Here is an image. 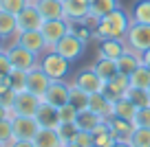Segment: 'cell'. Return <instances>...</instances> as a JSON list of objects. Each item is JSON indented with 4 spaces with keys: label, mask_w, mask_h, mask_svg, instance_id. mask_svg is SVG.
I'll return each mask as SVG.
<instances>
[{
    "label": "cell",
    "mask_w": 150,
    "mask_h": 147,
    "mask_svg": "<svg viewBox=\"0 0 150 147\" xmlns=\"http://www.w3.org/2000/svg\"><path fill=\"white\" fill-rule=\"evenodd\" d=\"M126 53V42L124 40H102L97 48L99 57H110V60H117Z\"/></svg>",
    "instance_id": "obj_22"
},
{
    "label": "cell",
    "mask_w": 150,
    "mask_h": 147,
    "mask_svg": "<svg viewBox=\"0 0 150 147\" xmlns=\"http://www.w3.org/2000/svg\"><path fill=\"white\" fill-rule=\"evenodd\" d=\"M128 79H130L132 88H144V90H148L150 88V68L146 64H141L137 70H132V73L128 75Z\"/></svg>",
    "instance_id": "obj_29"
},
{
    "label": "cell",
    "mask_w": 150,
    "mask_h": 147,
    "mask_svg": "<svg viewBox=\"0 0 150 147\" xmlns=\"http://www.w3.org/2000/svg\"><path fill=\"white\" fill-rule=\"evenodd\" d=\"M148 92H150V88H148Z\"/></svg>",
    "instance_id": "obj_47"
},
{
    "label": "cell",
    "mask_w": 150,
    "mask_h": 147,
    "mask_svg": "<svg viewBox=\"0 0 150 147\" xmlns=\"http://www.w3.org/2000/svg\"><path fill=\"white\" fill-rule=\"evenodd\" d=\"M77 132H80V127L75 123H60L57 125V134H60V138H62V143H64V147L69 145L71 141H73L75 136H77Z\"/></svg>",
    "instance_id": "obj_35"
},
{
    "label": "cell",
    "mask_w": 150,
    "mask_h": 147,
    "mask_svg": "<svg viewBox=\"0 0 150 147\" xmlns=\"http://www.w3.org/2000/svg\"><path fill=\"white\" fill-rule=\"evenodd\" d=\"M135 112H137V106L128 99V97H122V99H117V101L112 103V116L132 121L135 119Z\"/></svg>",
    "instance_id": "obj_26"
},
{
    "label": "cell",
    "mask_w": 150,
    "mask_h": 147,
    "mask_svg": "<svg viewBox=\"0 0 150 147\" xmlns=\"http://www.w3.org/2000/svg\"><path fill=\"white\" fill-rule=\"evenodd\" d=\"M53 51H57L62 57H66L69 62H75V60H80V57L84 55V51H86V42L80 40L75 33L69 31L55 46H53Z\"/></svg>",
    "instance_id": "obj_4"
},
{
    "label": "cell",
    "mask_w": 150,
    "mask_h": 147,
    "mask_svg": "<svg viewBox=\"0 0 150 147\" xmlns=\"http://www.w3.org/2000/svg\"><path fill=\"white\" fill-rule=\"evenodd\" d=\"M126 48L135 53H144L150 48V24H139V22H132L130 29H128L126 37Z\"/></svg>",
    "instance_id": "obj_3"
},
{
    "label": "cell",
    "mask_w": 150,
    "mask_h": 147,
    "mask_svg": "<svg viewBox=\"0 0 150 147\" xmlns=\"http://www.w3.org/2000/svg\"><path fill=\"white\" fill-rule=\"evenodd\" d=\"M35 121L40 123V127H55L57 130V125H60L57 108H53V106L42 101V106L38 108V112H35Z\"/></svg>",
    "instance_id": "obj_19"
},
{
    "label": "cell",
    "mask_w": 150,
    "mask_h": 147,
    "mask_svg": "<svg viewBox=\"0 0 150 147\" xmlns=\"http://www.w3.org/2000/svg\"><path fill=\"white\" fill-rule=\"evenodd\" d=\"M130 20L139 24H150V0H137L130 9Z\"/></svg>",
    "instance_id": "obj_28"
},
{
    "label": "cell",
    "mask_w": 150,
    "mask_h": 147,
    "mask_svg": "<svg viewBox=\"0 0 150 147\" xmlns=\"http://www.w3.org/2000/svg\"><path fill=\"white\" fill-rule=\"evenodd\" d=\"M69 92H71V83H66L64 79H53L49 83L47 92H44L42 101L53 106V108H62L69 103Z\"/></svg>",
    "instance_id": "obj_8"
},
{
    "label": "cell",
    "mask_w": 150,
    "mask_h": 147,
    "mask_svg": "<svg viewBox=\"0 0 150 147\" xmlns=\"http://www.w3.org/2000/svg\"><path fill=\"white\" fill-rule=\"evenodd\" d=\"M11 147H35V145H33V141H18V138H16Z\"/></svg>",
    "instance_id": "obj_40"
},
{
    "label": "cell",
    "mask_w": 150,
    "mask_h": 147,
    "mask_svg": "<svg viewBox=\"0 0 150 147\" xmlns=\"http://www.w3.org/2000/svg\"><path fill=\"white\" fill-rule=\"evenodd\" d=\"M9 86L13 88L16 92L27 90V70H18V68L11 70L9 73Z\"/></svg>",
    "instance_id": "obj_33"
},
{
    "label": "cell",
    "mask_w": 150,
    "mask_h": 147,
    "mask_svg": "<svg viewBox=\"0 0 150 147\" xmlns=\"http://www.w3.org/2000/svg\"><path fill=\"white\" fill-rule=\"evenodd\" d=\"M29 5H31L29 0H0V9L9 11V13H13V15H18L20 11H22L24 7H29Z\"/></svg>",
    "instance_id": "obj_36"
},
{
    "label": "cell",
    "mask_w": 150,
    "mask_h": 147,
    "mask_svg": "<svg viewBox=\"0 0 150 147\" xmlns=\"http://www.w3.org/2000/svg\"><path fill=\"white\" fill-rule=\"evenodd\" d=\"M88 99H91V94L88 92H84L82 88H77L73 81H71V92H69V103L73 108H77V110H86L88 108Z\"/></svg>",
    "instance_id": "obj_30"
},
{
    "label": "cell",
    "mask_w": 150,
    "mask_h": 147,
    "mask_svg": "<svg viewBox=\"0 0 150 147\" xmlns=\"http://www.w3.org/2000/svg\"><path fill=\"white\" fill-rule=\"evenodd\" d=\"M0 147H5V145H2V143H0Z\"/></svg>",
    "instance_id": "obj_46"
},
{
    "label": "cell",
    "mask_w": 150,
    "mask_h": 147,
    "mask_svg": "<svg viewBox=\"0 0 150 147\" xmlns=\"http://www.w3.org/2000/svg\"><path fill=\"white\" fill-rule=\"evenodd\" d=\"M29 2H31V5H33V2H35V0H29Z\"/></svg>",
    "instance_id": "obj_45"
},
{
    "label": "cell",
    "mask_w": 150,
    "mask_h": 147,
    "mask_svg": "<svg viewBox=\"0 0 150 147\" xmlns=\"http://www.w3.org/2000/svg\"><path fill=\"white\" fill-rule=\"evenodd\" d=\"M62 2H64V0H62Z\"/></svg>",
    "instance_id": "obj_48"
},
{
    "label": "cell",
    "mask_w": 150,
    "mask_h": 147,
    "mask_svg": "<svg viewBox=\"0 0 150 147\" xmlns=\"http://www.w3.org/2000/svg\"><path fill=\"white\" fill-rule=\"evenodd\" d=\"M132 20H130V13L124 11L122 7L115 9L112 13L104 15L99 22H95V29H93V37L95 40H124L130 29Z\"/></svg>",
    "instance_id": "obj_1"
},
{
    "label": "cell",
    "mask_w": 150,
    "mask_h": 147,
    "mask_svg": "<svg viewBox=\"0 0 150 147\" xmlns=\"http://www.w3.org/2000/svg\"><path fill=\"white\" fill-rule=\"evenodd\" d=\"M126 97L130 99L132 103H135L137 108H146V106H150V92H148V90H144V88H132V86H130V90L126 92Z\"/></svg>",
    "instance_id": "obj_32"
},
{
    "label": "cell",
    "mask_w": 150,
    "mask_h": 147,
    "mask_svg": "<svg viewBox=\"0 0 150 147\" xmlns=\"http://www.w3.org/2000/svg\"><path fill=\"white\" fill-rule=\"evenodd\" d=\"M130 90V79H128V75H115V77L110 79V81H106V86H104V94L110 99L112 103L117 101V99H122V97H126V92Z\"/></svg>",
    "instance_id": "obj_14"
},
{
    "label": "cell",
    "mask_w": 150,
    "mask_h": 147,
    "mask_svg": "<svg viewBox=\"0 0 150 147\" xmlns=\"http://www.w3.org/2000/svg\"><path fill=\"white\" fill-rule=\"evenodd\" d=\"M33 145L35 147H64V143H62L55 127H40V132L33 138Z\"/></svg>",
    "instance_id": "obj_21"
},
{
    "label": "cell",
    "mask_w": 150,
    "mask_h": 147,
    "mask_svg": "<svg viewBox=\"0 0 150 147\" xmlns=\"http://www.w3.org/2000/svg\"><path fill=\"white\" fill-rule=\"evenodd\" d=\"M16 33H18V15L0 9V37H2V40L16 37Z\"/></svg>",
    "instance_id": "obj_24"
},
{
    "label": "cell",
    "mask_w": 150,
    "mask_h": 147,
    "mask_svg": "<svg viewBox=\"0 0 150 147\" xmlns=\"http://www.w3.org/2000/svg\"><path fill=\"white\" fill-rule=\"evenodd\" d=\"M73 83H75L77 88H82L84 92H88V94L104 92V86H106V81H104V79L93 70V66H91V68H82L80 73L75 75Z\"/></svg>",
    "instance_id": "obj_10"
},
{
    "label": "cell",
    "mask_w": 150,
    "mask_h": 147,
    "mask_svg": "<svg viewBox=\"0 0 150 147\" xmlns=\"http://www.w3.org/2000/svg\"><path fill=\"white\" fill-rule=\"evenodd\" d=\"M108 123H110V130H112V134L117 136V141H128V136H130L132 130H135L132 121L119 119V116H110V119H108Z\"/></svg>",
    "instance_id": "obj_27"
},
{
    "label": "cell",
    "mask_w": 150,
    "mask_h": 147,
    "mask_svg": "<svg viewBox=\"0 0 150 147\" xmlns=\"http://www.w3.org/2000/svg\"><path fill=\"white\" fill-rule=\"evenodd\" d=\"M93 70L104 79V81H110L115 75H119V66H117V60H110V57H99L93 62Z\"/></svg>",
    "instance_id": "obj_20"
},
{
    "label": "cell",
    "mask_w": 150,
    "mask_h": 147,
    "mask_svg": "<svg viewBox=\"0 0 150 147\" xmlns=\"http://www.w3.org/2000/svg\"><path fill=\"white\" fill-rule=\"evenodd\" d=\"M91 13L88 0H64V18L66 20H86Z\"/></svg>",
    "instance_id": "obj_15"
},
{
    "label": "cell",
    "mask_w": 150,
    "mask_h": 147,
    "mask_svg": "<svg viewBox=\"0 0 150 147\" xmlns=\"http://www.w3.org/2000/svg\"><path fill=\"white\" fill-rule=\"evenodd\" d=\"M128 143L132 147H150V127H135L128 136Z\"/></svg>",
    "instance_id": "obj_31"
},
{
    "label": "cell",
    "mask_w": 150,
    "mask_h": 147,
    "mask_svg": "<svg viewBox=\"0 0 150 147\" xmlns=\"http://www.w3.org/2000/svg\"><path fill=\"white\" fill-rule=\"evenodd\" d=\"M40 68H42L51 79H64L66 75H69L71 62L66 60V57H62L57 51L49 48V51L40 57Z\"/></svg>",
    "instance_id": "obj_2"
},
{
    "label": "cell",
    "mask_w": 150,
    "mask_h": 147,
    "mask_svg": "<svg viewBox=\"0 0 150 147\" xmlns=\"http://www.w3.org/2000/svg\"><path fill=\"white\" fill-rule=\"evenodd\" d=\"M115 9H119V0H91V13L88 20L91 22H99L104 15L112 13Z\"/></svg>",
    "instance_id": "obj_17"
},
{
    "label": "cell",
    "mask_w": 150,
    "mask_h": 147,
    "mask_svg": "<svg viewBox=\"0 0 150 147\" xmlns=\"http://www.w3.org/2000/svg\"><path fill=\"white\" fill-rule=\"evenodd\" d=\"M42 106V97L33 94V92L24 90L16 94L13 108H11V114H20V116H35L38 108Z\"/></svg>",
    "instance_id": "obj_7"
},
{
    "label": "cell",
    "mask_w": 150,
    "mask_h": 147,
    "mask_svg": "<svg viewBox=\"0 0 150 147\" xmlns=\"http://www.w3.org/2000/svg\"><path fill=\"white\" fill-rule=\"evenodd\" d=\"M112 147H132V145H130L128 141H117V143H115Z\"/></svg>",
    "instance_id": "obj_43"
},
{
    "label": "cell",
    "mask_w": 150,
    "mask_h": 147,
    "mask_svg": "<svg viewBox=\"0 0 150 147\" xmlns=\"http://www.w3.org/2000/svg\"><path fill=\"white\" fill-rule=\"evenodd\" d=\"M11 70H13V66H11V62H9V55H7V51H0V79L9 77Z\"/></svg>",
    "instance_id": "obj_39"
},
{
    "label": "cell",
    "mask_w": 150,
    "mask_h": 147,
    "mask_svg": "<svg viewBox=\"0 0 150 147\" xmlns=\"http://www.w3.org/2000/svg\"><path fill=\"white\" fill-rule=\"evenodd\" d=\"M51 81L53 79L40 68V64L27 73V90L33 92V94H38V97H44V92H47V88H49Z\"/></svg>",
    "instance_id": "obj_12"
},
{
    "label": "cell",
    "mask_w": 150,
    "mask_h": 147,
    "mask_svg": "<svg viewBox=\"0 0 150 147\" xmlns=\"http://www.w3.org/2000/svg\"><path fill=\"white\" fill-rule=\"evenodd\" d=\"M42 35H44V40H47V44H49V48H53V46L57 44V42L62 40V37L69 33V20L66 18H57V20H44V24H42Z\"/></svg>",
    "instance_id": "obj_11"
},
{
    "label": "cell",
    "mask_w": 150,
    "mask_h": 147,
    "mask_svg": "<svg viewBox=\"0 0 150 147\" xmlns=\"http://www.w3.org/2000/svg\"><path fill=\"white\" fill-rule=\"evenodd\" d=\"M102 121H108V119H102L99 114H95L93 110H88V108H86V110H82L80 114H77L75 125H77L80 130H84V132H93V130L97 127Z\"/></svg>",
    "instance_id": "obj_25"
},
{
    "label": "cell",
    "mask_w": 150,
    "mask_h": 147,
    "mask_svg": "<svg viewBox=\"0 0 150 147\" xmlns=\"http://www.w3.org/2000/svg\"><path fill=\"white\" fill-rule=\"evenodd\" d=\"M16 42L20 46H24L27 51L35 53V55H44L49 51V44H47V40H44L40 29L38 31H18L16 33Z\"/></svg>",
    "instance_id": "obj_9"
},
{
    "label": "cell",
    "mask_w": 150,
    "mask_h": 147,
    "mask_svg": "<svg viewBox=\"0 0 150 147\" xmlns=\"http://www.w3.org/2000/svg\"><path fill=\"white\" fill-rule=\"evenodd\" d=\"M88 2H91V0H88Z\"/></svg>",
    "instance_id": "obj_49"
},
{
    "label": "cell",
    "mask_w": 150,
    "mask_h": 147,
    "mask_svg": "<svg viewBox=\"0 0 150 147\" xmlns=\"http://www.w3.org/2000/svg\"><path fill=\"white\" fill-rule=\"evenodd\" d=\"M141 64H146V66L150 68V48H148V51H144V53H141Z\"/></svg>",
    "instance_id": "obj_42"
},
{
    "label": "cell",
    "mask_w": 150,
    "mask_h": 147,
    "mask_svg": "<svg viewBox=\"0 0 150 147\" xmlns=\"http://www.w3.org/2000/svg\"><path fill=\"white\" fill-rule=\"evenodd\" d=\"M33 5L38 7V11H40V15L44 20L64 18V2L62 0H35Z\"/></svg>",
    "instance_id": "obj_16"
},
{
    "label": "cell",
    "mask_w": 150,
    "mask_h": 147,
    "mask_svg": "<svg viewBox=\"0 0 150 147\" xmlns=\"http://www.w3.org/2000/svg\"><path fill=\"white\" fill-rule=\"evenodd\" d=\"M117 66H119L122 75H130L132 70H137L141 66V53H135L130 48H126V53L122 57H117Z\"/></svg>",
    "instance_id": "obj_23"
},
{
    "label": "cell",
    "mask_w": 150,
    "mask_h": 147,
    "mask_svg": "<svg viewBox=\"0 0 150 147\" xmlns=\"http://www.w3.org/2000/svg\"><path fill=\"white\" fill-rule=\"evenodd\" d=\"M9 116H11V110L0 103V121H2V119H9Z\"/></svg>",
    "instance_id": "obj_41"
},
{
    "label": "cell",
    "mask_w": 150,
    "mask_h": 147,
    "mask_svg": "<svg viewBox=\"0 0 150 147\" xmlns=\"http://www.w3.org/2000/svg\"><path fill=\"white\" fill-rule=\"evenodd\" d=\"M11 125H13V136L18 141H33L35 134L40 132V123L35 121V116L11 114Z\"/></svg>",
    "instance_id": "obj_6"
},
{
    "label": "cell",
    "mask_w": 150,
    "mask_h": 147,
    "mask_svg": "<svg viewBox=\"0 0 150 147\" xmlns=\"http://www.w3.org/2000/svg\"><path fill=\"white\" fill-rule=\"evenodd\" d=\"M132 125H135V127H150V106L137 108L135 119H132Z\"/></svg>",
    "instance_id": "obj_38"
},
{
    "label": "cell",
    "mask_w": 150,
    "mask_h": 147,
    "mask_svg": "<svg viewBox=\"0 0 150 147\" xmlns=\"http://www.w3.org/2000/svg\"><path fill=\"white\" fill-rule=\"evenodd\" d=\"M0 51H2V37H0Z\"/></svg>",
    "instance_id": "obj_44"
},
{
    "label": "cell",
    "mask_w": 150,
    "mask_h": 147,
    "mask_svg": "<svg viewBox=\"0 0 150 147\" xmlns=\"http://www.w3.org/2000/svg\"><path fill=\"white\" fill-rule=\"evenodd\" d=\"M7 55H9V62H11V66H13V68L27 70V73L40 64V60H38L40 55H35V53L27 51V48H24V46H20L18 42H13V44L7 48Z\"/></svg>",
    "instance_id": "obj_5"
},
{
    "label": "cell",
    "mask_w": 150,
    "mask_h": 147,
    "mask_svg": "<svg viewBox=\"0 0 150 147\" xmlns=\"http://www.w3.org/2000/svg\"><path fill=\"white\" fill-rule=\"evenodd\" d=\"M57 114H60V123H75V119H77L80 110H77V108H73L71 103H66V106L57 108Z\"/></svg>",
    "instance_id": "obj_37"
},
{
    "label": "cell",
    "mask_w": 150,
    "mask_h": 147,
    "mask_svg": "<svg viewBox=\"0 0 150 147\" xmlns=\"http://www.w3.org/2000/svg\"><path fill=\"white\" fill-rule=\"evenodd\" d=\"M13 141H16V136H13V125H11V116H9V119L0 121V143L5 147H11Z\"/></svg>",
    "instance_id": "obj_34"
},
{
    "label": "cell",
    "mask_w": 150,
    "mask_h": 147,
    "mask_svg": "<svg viewBox=\"0 0 150 147\" xmlns=\"http://www.w3.org/2000/svg\"><path fill=\"white\" fill-rule=\"evenodd\" d=\"M88 110H93L95 114H99L102 119H110L112 116V101L104 92H95L88 99Z\"/></svg>",
    "instance_id": "obj_18"
},
{
    "label": "cell",
    "mask_w": 150,
    "mask_h": 147,
    "mask_svg": "<svg viewBox=\"0 0 150 147\" xmlns=\"http://www.w3.org/2000/svg\"><path fill=\"white\" fill-rule=\"evenodd\" d=\"M42 24H44V18L40 15L35 5L24 7L18 13V31H38V29H42Z\"/></svg>",
    "instance_id": "obj_13"
}]
</instances>
